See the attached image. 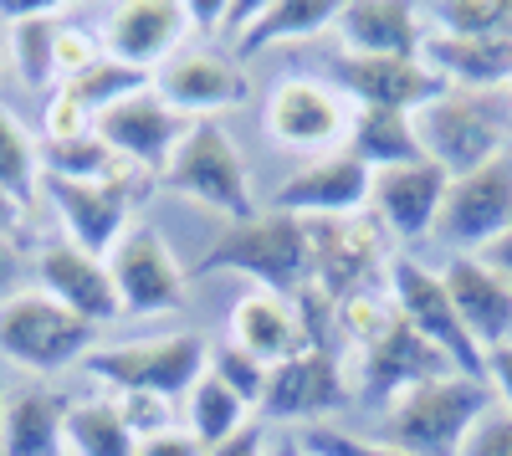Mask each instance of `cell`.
I'll use <instances>...</instances> for the list:
<instances>
[{
	"mask_svg": "<svg viewBox=\"0 0 512 456\" xmlns=\"http://www.w3.org/2000/svg\"><path fill=\"white\" fill-rule=\"evenodd\" d=\"M216 272H241L262 287V293L297 298V287L313 282L308 226L287 211H256L251 221H231L205 246V257L190 267V282H205Z\"/></svg>",
	"mask_w": 512,
	"mask_h": 456,
	"instance_id": "6da1fadb",
	"label": "cell"
},
{
	"mask_svg": "<svg viewBox=\"0 0 512 456\" xmlns=\"http://www.w3.org/2000/svg\"><path fill=\"white\" fill-rule=\"evenodd\" d=\"M497 405L487 380L472 375H441L405 390L384 410V441L405 456H461L472 426Z\"/></svg>",
	"mask_w": 512,
	"mask_h": 456,
	"instance_id": "7a4b0ae2",
	"label": "cell"
},
{
	"mask_svg": "<svg viewBox=\"0 0 512 456\" xmlns=\"http://www.w3.org/2000/svg\"><path fill=\"white\" fill-rule=\"evenodd\" d=\"M415 134H420L425 159L441 164L451 180H461V175L482 170V164L502 159V144L512 134V108L502 93L451 88L446 98L415 113Z\"/></svg>",
	"mask_w": 512,
	"mask_h": 456,
	"instance_id": "3957f363",
	"label": "cell"
},
{
	"mask_svg": "<svg viewBox=\"0 0 512 456\" xmlns=\"http://www.w3.org/2000/svg\"><path fill=\"white\" fill-rule=\"evenodd\" d=\"M210 364V339L200 334H169V339H134V344H103L82 359V369L108 385L113 395H159L175 405L190 400L195 380Z\"/></svg>",
	"mask_w": 512,
	"mask_h": 456,
	"instance_id": "277c9868",
	"label": "cell"
},
{
	"mask_svg": "<svg viewBox=\"0 0 512 456\" xmlns=\"http://www.w3.org/2000/svg\"><path fill=\"white\" fill-rule=\"evenodd\" d=\"M164 190H175L205 211H216L231 221H251L256 216V195H251V180H246V164L236 154V144L226 139V129L216 118L195 123L185 134V144L175 149V159L164 164Z\"/></svg>",
	"mask_w": 512,
	"mask_h": 456,
	"instance_id": "5b68a950",
	"label": "cell"
},
{
	"mask_svg": "<svg viewBox=\"0 0 512 456\" xmlns=\"http://www.w3.org/2000/svg\"><path fill=\"white\" fill-rule=\"evenodd\" d=\"M98 328L88 318L67 313L62 303H52L47 293H16L0 303V354L21 369H36V375H52V369H67L72 359L93 354Z\"/></svg>",
	"mask_w": 512,
	"mask_h": 456,
	"instance_id": "8992f818",
	"label": "cell"
},
{
	"mask_svg": "<svg viewBox=\"0 0 512 456\" xmlns=\"http://www.w3.org/2000/svg\"><path fill=\"white\" fill-rule=\"evenodd\" d=\"M308 226V262H313V282L338 303H349L354 293H369V282L379 277V267H390V236L374 216H323V221H303Z\"/></svg>",
	"mask_w": 512,
	"mask_h": 456,
	"instance_id": "52a82bcc",
	"label": "cell"
},
{
	"mask_svg": "<svg viewBox=\"0 0 512 456\" xmlns=\"http://www.w3.org/2000/svg\"><path fill=\"white\" fill-rule=\"evenodd\" d=\"M262 123H267V139L272 144L323 159V154H338V144L349 139L354 113L344 108V93H338L333 82L292 72V77H282L277 88H272Z\"/></svg>",
	"mask_w": 512,
	"mask_h": 456,
	"instance_id": "ba28073f",
	"label": "cell"
},
{
	"mask_svg": "<svg viewBox=\"0 0 512 456\" xmlns=\"http://www.w3.org/2000/svg\"><path fill=\"white\" fill-rule=\"evenodd\" d=\"M384 282H390L395 313L415 328V334H420L425 344H436V349L456 364V375L482 380V359H487V354H482V349L472 344V334L461 328L441 272L420 267V262H410V257H390V267H384Z\"/></svg>",
	"mask_w": 512,
	"mask_h": 456,
	"instance_id": "9c48e42d",
	"label": "cell"
},
{
	"mask_svg": "<svg viewBox=\"0 0 512 456\" xmlns=\"http://www.w3.org/2000/svg\"><path fill=\"white\" fill-rule=\"evenodd\" d=\"M512 226V164L507 154L482 164V170L451 180L441 216H436V236L446 246H456V257H482L487 246Z\"/></svg>",
	"mask_w": 512,
	"mask_h": 456,
	"instance_id": "30bf717a",
	"label": "cell"
},
{
	"mask_svg": "<svg viewBox=\"0 0 512 456\" xmlns=\"http://www.w3.org/2000/svg\"><path fill=\"white\" fill-rule=\"evenodd\" d=\"M441 375H456V364L436 344H425L415 328L395 313L374 339L359 344V390L354 395L364 405H384V410H390L405 390H415L425 380H441Z\"/></svg>",
	"mask_w": 512,
	"mask_h": 456,
	"instance_id": "8fae6325",
	"label": "cell"
},
{
	"mask_svg": "<svg viewBox=\"0 0 512 456\" xmlns=\"http://www.w3.org/2000/svg\"><path fill=\"white\" fill-rule=\"evenodd\" d=\"M108 272H113L123 313H134V318L175 313L190 287V272L180 267V257L169 252V241L154 226H128V236L108 257Z\"/></svg>",
	"mask_w": 512,
	"mask_h": 456,
	"instance_id": "7c38bea8",
	"label": "cell"
},
{
	"mask_svg": "<svg viewBox=\"0 0 512 456\" xmlns=\"http://www.w3.org/2000/svg\"><path fill=\"white\" fill-rule=\"evenodd\" d=\"M328 82L359 108H390V113H420L436 98H446V77L425 67V57H333Z\"/></svg>",
	"mask_w": 512,
	"mask_h": 456,
	"instance_id": "4fadbf2b",
	"label": "cell"
},
{
	"mask_svg": "<svg viewBox=\"0 0 512 456\" xmlns=\"http://www.w3.org/2000/svg\"><path fill=\"white\" fill-rule=\"evenodd\" d=\"M41 190L57 205V216L67 226V241L82 246L88 257L108 262L113 246L128 236V211H134V180H57L41 175Z\"/></svg>",
	"mask_w": 512,
	"mask_h": 456,
	"instance_id": "5bb4252c",
	"label": "cell"
},
{
	"mask_svg": "<svg viewBox=\"0 0 512 456\" xmlns=\"http://www.w3.org/2000/svg\"><path fill=\"white\" fill-rule=\"evenodd\" d=\"M195 129V123L185 113H175L154 88L139 93V98H128L108 113H98L93 123V134L123 159V164H134V170H159L164 175V164L175 159V149L185 144V134Z\"/></svg>",
	"mask_w": 512,
	"mask_h": 456,
	"instance_id": "9a60e30c",
	"label": "cell"
},
{
	"mask_svg": "<svg viewBox=\"0 0 512 456\" xmlns=\"http://www.w3.org/2000/svg\"><path fill=\"white\" fill-rule=\"evenodd\" d=\"M374 195V170L359 164L349 149L323 154L303 164L282 190L272 195V211H287L297 221H323V216H364V205Z\"/></svg>",
	"mask_w": 512,
	"mask_h": 456,
	"instance_id": "2e32d148",
	"label": "cell"
},
{
	"mask_svg": "<svg viewBox=\"0 0 512 456\" xmlns=\"http://www.w3.org/2000/svg\"><path fill=\"white\" fill-rule=\"evenodd\" d=\"M154 93L190 123H205L226 108H241L251 98V82L221 52H175L154 72Z\"/></svg>",
	"mask_w": 512,
	"mask_h": 456,
	"instance_id": "e0dca14e",
	"label": "cell"
},
{
	"mask_svg": "<svg viewBox=\"0 0 512 456\" xmlns=\"http://www.w3.org/2000/svg\"><path fill=\"white\" fill-rule=\"evenodd\" d=\"M354 400L344 369H338L333 349H308L287 364L267 369V390H262V416L267 421H318L328 410H344Z\"/></svg>",
	"mask_w": 512,
	"mask_h": 456,
	"instance_id": "ac0fdd59",
	"label": "cell"
},
{
	"mask_svg": "<svg viewBox=\"0 0 512 456\" xmlns=\"http://www.w3.org/2000/svg\"><path fill=\"white\" fill-rule=\"evenodd\" d=\"M451 190V175L431 159H415V164H395V170H379L374 175V221L384 226V236L395 241H425L436 236V216H441V200Z\"/></svg>",
	"mask_w": 512,
	"mask_h": 456,
	"instance_id": "d6986e66",
	"label": "cell"
},
{
	"mask_svg": "<svg viewBox=\"0 0 512 456\" xmlns=\"http://www.w3.org/2000/svg\"><path fill=\"white\" fill-rule=\"evenodd\" d=\"M36 282H41V293H47L52 303H62L67 313H77V318H88L93 328L98 323H113L118 313H123V303H118V287H113V272H108V262H98V257H88L82 246H72L67 236L62 241H47L36 252Z\"/></svg>",
	"mask_w": 512,
	"mask_h": 456,
	"instance_id": "ffe728a7",
	"label": "cell"
},
{
	"mask_svg": "<svg viewBox=\"0 0 512 456\" xmlns=\"http://www.w3.org/2000/svg\"><path fill=\"white\" fill-rule=\"evenodd\" d=\"M185 26H190V16L180 0H123L103 21V52L139 72H159L175 57Z\"/></svg>",
	"mask_w": 512,
	"mask_h": 456,
	"instance_id": "44dd1931",
	"label": "cell"
},
{
	"mask_svg": "<svg viewBox=\"0 0 512 456\" xmlns=\"http://www.w3.org/2000/svg\"><path fill=\"white\" fill-rule=\"evenodd\" d=\"M441 282L451 293V308H456L461 328L472 334V344L482 354L512 339V282L497 267H487L482 257H451Z\"/></svg>",
	"mask_w": 512,
	"mask_h": 456,
	"instance_id": "7402d4cb",
	"label": "cell"
},
{
	"mask_svg": "<svg viewBox=\"0 0 512 456\" xmlns=\"http://www.w3.org/2000/svg\"><path fill=\"white\" fill-rule=\"evenodd\" d=\"M338 36L349 57H420V6L410 0H349L338 6Z\"/></svg>",
	"mask_w": 512,
	"mask_h": 456,
	"instance_id": "603a6c76",
	"label": "cell"
},
{
	"mask_svg": "<svg viewBox=\"0 0 512 456\" xmlns=\"http://www.w3.org/2000/svg\"><path fill=\"white\" fill-rule=\"evenodd\" d=\"M231 344L246 349L251 359H262L267 369L313 349L297 303L292 298H277V293H262V287L231 308Z\"/></svg>",
	"mask_w": 512,
	"mask_h": 456,
	"instance_id": "cb8c5ba5",
	"label": "cell"
},
{
	"mask_svg": "<svg viewBox=\"0 0 512 456\" xmlns=\"http://www.w3.org/2000/svg\"><path fill=\"white\" fill-rule=\"evenodd\" d=\"M425 67L446 77V88L502 93L512 82V36H425Z\"/></svg>",
	"mask_w": 512,
	"mask_h": 456,
	"instance_id": "d4e9b609",
	"label": "cell"
},
{
	"mask_svg": "<svg viewBox=\"0 0 512 456\" xmlns=\"http://www.w3.org/2000/svg\"><path fill=\"white\" fill-rule=\"evenodd\" d=\"M67 405L52 390H16L6 395L0 416V456H62L67 451Z\"/></svg>",
	"mask_w": 512,
	"mask_h": 456,
	"instance_id": "484cf974",
	"label": "cell"
},
{
	"mask_svg": "<svg viewBox=\"0 0 512 456\" xmlns=\"http://www.w3.org/2000/svg\"><path fill=\"white\" fill-rule=\"evenodd\" d=\"M344 149L369 164V170H395V164H415L425 159L420 149V134H415V118L410 113H390V108H359L354 123H349V139Z\"/></svg>",
	"mask_w": 512,
	"mask_h": 456,
	"instance_id": "4316f807",
	"label": "cell"
},
{
	"mask_svg": "<svg viewBox=\"0 0 512 456\" xmlns=\"http://www.w3.org/2000/svg\"><path fill=\"white\" fill-rule=\"evenodd\" d=\"M338 21L333 0H267L262 16H256L241 36H236V52L231 57H256L277 47V41H297V36H318Z\"/></svg>",
	"mask_w": 512,
	"mask_h": 456,
	"instance_id": "83f0119b",
	"label": "cell"
},
{
	"mask_svg": "<svg viewBox=\"0 0 512 456\" xmlns=\"http://www.w3.org/2000/svg\"><path fill=\"white\" fill-rule=\"evenodd\" d=\"M67 446L77 456H139L134 431L123 426L113 400H77L67 405Z\"/></svg>",
	"mask_w": 512,
	"mask_h": 456,
	"instance_id": "f1b7e54d",
	"label": "cell"
},
{
	"mask_svg": "<svg viewBox=\"0 0 512 456\" xmlns=\"http://www.w3.org/2000/svg\"><path fill=\"white\" fill-rule=\"evenodd\" d=\"M149 88H154V72H139V67H128L118 57H103L88 72H77L72 82H62V93L77 98L93 118L118 108V103H128V98H139V93H149Z\"/></svg>",
	"mask_w": 512,
	"mask_h": 456,
	"instance_id": "f546056e",
	"label": "cell"
},
{
	"mask_svg": "<svg viewBox=\"0 0 512 456\" xmlns=\"http://www.w3.org/2000/svg\"><path fill=\"white\" fill-rule=\"evenodd\" d=\"M246 421H251V410L205 369V375L195 380V390H190V436L210 451V446H221L226 436H236Z\"/></svg>",
	"mask_w": 512,
	"mask_h": 456,
	"instance_id": "4dcf8cb0",
	"label": "cell"
},
{
	"mask_svg": "<svg viewBox=\"0 0 512 456\" xmlns=\"http://www.w3.org/2000/svg\"><path fill=\"white\" fill-rule=\"evenodd\" d=\"M420 16L436 36H512V0H436Z\"/></svg>",
	"mask_w": 512,
	"mask_h": 456,
	"instance_id": "1f68e13d",
	"label": "cell"
},
{
	"mask_svg": "<svg viewBox=\"0 0 512 456\" xmlns=\"http://www.w3.org/2000/svg\"><path fill=\"white\" fill-rule=\"evenodd\" d=\"M36 175H41V144L26 134V123L11 108H0V190L16 205H31Z\"/></svg>",
	"mask_w": 512,
	"mask_h": 456,
	"instance_id": "d6a6232c",
	"label": "cell"
},
{
	"mask_svg": "<svg viewBox=\"0 0 512 456\" xmlns=\"http://www.w3.org/2000/svg\"><path fill=\"white\" fill-rule=\"evenodd\" d=\"M57 16H26L11 26V52H16V72L26 88H47L57 77Z\"/></svg>",
	"mask_w": 512,
	"mask_h": 456,
	"instance_id": "836d02e7",
	"label": "cell"
},
{
	"mask_svg": "<svg viewBox=\"0 0 512 456\" xmlns=\"http://www.w3.org/2000/svg\"><path fill=\"white\" fill-rule=\"evenodd\" d=\"M205 369H210V375H216V380H221L246 410H251V405H262L267 364H262V359H251L246 349H236L231 339H226V344H210V364H205Z\"/></svg>",
	"mask_w": 512,
	"mask_h": 456,
	"instance_id": "e575fe53",
	"label": "cell"
},
{
	"mask_svg": "<svg viewBox=\"0 0 512 456\" xmlns=\"http://www.w3.org/2000/svg\"><path fill=\"white\" fill-rule=\"evenodd\" d=\"M297 441L308 446V456H405L390 441H364L354 431H338V426H303Z\"/></svg>",
	"mask_w": 512,
	"mask_h": 456,
	"instance_id": "d590c367",
	"label": "cell"
},
{
	"mask_svg": "<svg viewBox=\"0 0 512 456\" xmlns=\"http://www.w3.org/2000/svg\"><path fill=\"white\" fill-rule=\"evenodd\" d=\"M103 57H108L103 41H98L88 26H77V21H72V26L62 21V26H57V77H62V82H72L77 72H88V67L103 62Z\"/></svg>",
	"mask_w": 512,
	"mask_h": 456,
	"instance_id": "8d00e7d4",
	"label": "cell"
},
{
	"mask_svg": "<svg viewBox=\"0 0 512 456\" xmlns=\"http://www.w3.org/2000/svg\"><path fill=\"white\" fill-rule=\"evenodd\" d=\"M93 123H98V118H93L88 108L57 88V93L47 98V113H41V134H47V144H67V139H88Z\"/></svg>",
	"mask_w": 512,
	"mask_h": 456,
	"instance_id": "74e56055",
	"label": "cell"
},
{
	"mask_svg": "<svg viewBox=\"0 0 512 456\" xmlns=\"http://www.w3.org/2000/svg\"><path fill=\"white\" fill-rule=\"evenodd\" d=\"M113 410L123 416V426L134 431V441L169 431V400H159V395H113Z\"/></svg>",
	"mask_w": 512,
	"mask_h": 456,
	"instance_id": "f35d334b",
	"label": "cell"
},
{
	"mask_svg": "<svg viewBox=\"0 0 512 456\" xmlns=\"http://www.w3.org/2000/svg\"><path fill=\"white\" fill-rule=\"evenodd\" d=\"M461 456H512V410L492 405L487 416L472 426V436H466Z\"/></svg>",
	"mask_w": 512,
	"mask_h": 456,
	"instance_id": "ab89813d",
	"label": "cell"
},
{
	"mask_svg": "<svg viewBox=\"0 0 512 456\" xmlns=\"http://www.w3.org/2000/svg\"><path fill=\"white\" fill-rule=\"evenodd\" d=\"M482 380L492 385L497 405L512 410V339L497 344V349H487V359H482Z\"/></svg>",
	"mask_w": 512,
	"mask_h": 456,
	"instance_id": "60d3db41",
	"label": "cell"
},
{
	"mask_svg": "<svg viewBox=\"0 0 512 456\" xmlns=\"http://www.w3.org/2000/svg\"><path fill=\"white\" fill-rule=\"evenodd\" d=\"M205 456H267V431L256 421H246L236 436H226L221 446H210Z\"/></svg>",
	"mask_w": 512,
	"mask_h": 456,
	"instance_id": "b9f144b4",
	"label": "cell"
},
{
	"mask_svg": "<svg viewBox=\"0 0 512 456\" xmlns=\"http://www.w3.org/2000/svg\"><path fill=\"white\" fill-rule=\"evenodd\" d=\"M139 456H205V446L190 431H164V436L139 441Z\"/></svg>",
	"mask_w": 512,
	"mask_h": 456,
	"instance_id": "7bdbcfd3",
	"label": "cell"
},
{
	"mask_svg": "<svg viewBox=\"0 0 512 456\" xmlns=\"http://www.w3.org/2000/svg\"><path fill=\"white\" fill-rule=\"evenodd\" d=\"M185 16H190V26H195V31H221V26H226V16H231V6H221V0H190Z\"/></svg>",
	"mask_w": 512,
	"mask_h": 456,
	"instance_id": "ee69618b",
	"label": "cell"
},
{
	"mask_svg": "<svg viewBox=\"0 0 512 456\" xmlns=\"http://www.w3.org/2000/svg\"><path fill=\"white\" fill-rule=\"evenodd\" d=\"M482 262H487V267H497V272L512 282V226H507V231H502V236L487 246V252H482Z\"/></svg>",
	"mask_w": 512,
	"mask_h": 456,
	"instance_id": "f6af8a7d",
	"label": "cell"
},
{
	"mask_svg": "<svg viewBox=\"0 0 512 456\" xmlns=\"http://www.w3.org/2000/svg\"><path fill=\"white\" fill-rule=\"evenodd\" d=\"M21 211H26V205H16L6 190H0V241H11L21 231Z\"/></svg>",
	"mask_w": 512,
	"mask_h": 456,
	"instance_id": "bcb514c9",
	"label": "cell"
},
{
	"mask_svg": "<svg viewBox=\"0 0 512 456\" xmlns=\"http://www.w3.org/2000/svg\"><path fill=\"white\" fill-rule=\"evenodd\" d=\"M267 456H308V446H303V441H297L292 431H282L277 441H267Z\"/></svg>",
	"mask_w": 512,
	"mask_h": 456,
	"instance_id": "7dc6e473",
	"label": "cell"
},
{
	"mask_svg": "<svg viewBox=\"0 0 512 456\" xmlns=\"http://www.w3.org/2000/svg\"><path fill=\"white\" fill-rule=\"evenodd\" d=\"M0 416H6V385H0Z\"/></svg>",
	"mask_w": 512,
	"mask_h": 456,
	"instance_id": "c3c4849f",
	"label": "cell"
}]
</instances>
